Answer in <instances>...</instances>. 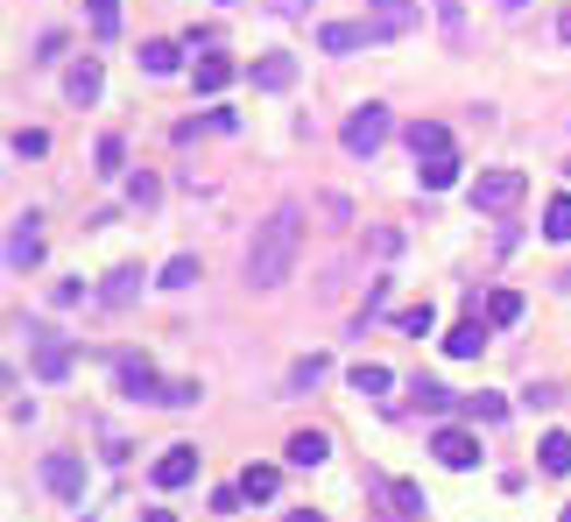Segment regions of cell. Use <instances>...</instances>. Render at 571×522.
<instances>
[{"label":"cell","instance_id":"obj_1","mask_svg":"<svg viewBox=\"0 0 571 522\" xmlns=\"http://www.w3.org/2000/svg\"><path fill=\"white\" fill-rule=\"evenodd\" d=\"M304 247V205H276L247 241V290H282Z\"/></svg>","mask_w":571,"mask_h":522},{"label":"cell","instance_id":"obj_2","mask_svg":"<svg viewBox=\"0 0 571 522\" xmlns=\"http://www.w3.org/2000/svg\"><path fill=\"white\" fill-rule=\"evenodd\" d=\"M28 332V353H36V381H64L71 361H78V347H71L57 325H22Z\"/></svg>","mask_w":571,"mask_h":522},{"label":"cell","instance_id":"obj_3","mask_svg":"<svg viewBox=\"0 0 571 522\" xmlns=\"http://www.w3.org/2000/svg\"><path fill=\"white\" fill-rule=\"evenodd\" d=\"M522 191H530L522 170H479L473 177V213H508V205H522Z\"/></svg>","mask_w":571,"mask_h":522},{"label":"cell","instance_id":"obj_4","mask_svg":"<svg viewBox=\"0 0 571 522\" xmlns=\"http://www.w3.org/2000/svg\"><path fill=\"white\" fill-rule=\"evenodd\" d=\"M388 128H396V121H388V107H374V99H367V107H353V113H345V134H339L345 156H374V148L388 142Z\"/></svg>","mask_w":571,"mask_h":522},{"label":"cell","instance_id":"obj_5","mask_svg":"<svg viewBox=\"0 0 571 522\" xmlns=\"http://www.w3.org/2000/svg\"><path fill=\"white\" fill-rule=\"evenodd\" d=\"M113 381H120V396H134V402H162V389H170V381L156 375V361H148V353H120V361H113Z\"/></svg>","mask_w":571,"mask_h":522},{"label":"cell","instance_id":"obj_6","mask_svg":"<svg viewBox=\"0 0 571 522\" xmlns=\"http://www.w3.org/2000/svg\"><path fill=\"white\" fill-rule=\"evenodd\" d=\"M430 452H438V466H452V473L479 466V438L465 424H438V430H430Z\"/></svg>","mask_w":571,"mask_h":522},{"label":"cell","instance_id":"obj_7","mask_svg":"<svg viewBox=\"0 0 571 522\" xmlns=\"http://www.w3.org/2000/svg\"><path fill=\"white\" fill-rule=\"evenodd\" d=\"M42 487H50L57 501H71V509H85V466H78V452H50V459H42Z\"/></svg>","mask_w":571,"mask_h":522},{"label":"cell","instance_id":"obj_8","mask_svg":"<svg viewBox=\"0 0 571 522\" xmlns=\"http://www.w3.org/2000/svg\"><path fill=\"white\" fill-rule=\"evenodd\" d=\"M388 28L381 22H325L318 28V50L325 57H345V50H367V43H381Z\"/></svg>","mask_w":571,"mask_h":522},{"label":"cell","instance_id":"obj_9","mask_svg":"<svg viewBox=\"0 0 571 522\" xmlns=\"http://www.w3.org/2000/svg\"><path fill=\"white\" fill-rule=\"evenodd\" d=\"M36 262H42V219L22 213V219L8 227V268H14V276H28Z\"/></svg>","mask_w":571,"mask_h":522},{"label":"cell","instance_id":"obj_10","mask_svg":"<svg viewBox=\"0 0 571 522\" xmlns=\"http://www.w3.org/2000/svg\"><path fill=\"white\" fill-rule=\"evenodd\" d=\"M99 93H107V71H99V57H78V64L64 71V99H71V107H93Z\"/></svg>","mask_w":571,"mask_h":522},{"label":"cell","instance_id":"obj_11","mask_svg":"<svg viewBox=\"0 0 571 522\" xmlns=\"http://www.w3.org/2000/svg\"><path fill=\"white\" fill-rule=\"evenodd\" d=\"M191 481H198V445H170L156 459V487L170 495V487H191Z\"/></svg>","mask_w":571,"mask_h":522},{"label":"cell","instance_id":"obj_12","mask_svg":"<svg viewBox=\"0 0 571 522\" xmlns=\"http://www.w3.org/2000/svg\"><path fill=\"white\" fill-rule=\"evenodd\" d=\"M416 184H424V191H452V184H459V148H438V156H416Z\"/></svg>","mask_w":571,"mask_h":522},{"label":"cell","instance_id":"obj_13","mask_svg":"<svg viewBox=\"0 0 571 522\" xmlns=\"http://www.w3.org/2000/svg\"><path fill=\"white\" fill-rule=\"evenodd\" d=\"M487 332H494L487 318H459L452 332H445V353H452V361H473V353L487 347Z\"/></svg>","mask_w":571,"mask_h":522},{"label":"cell","instance_id":"obj_14","mask_svg":"<svg viewBox=\"0 0 571 522\" xmlns=\"http://www.w3.org/2000/svg\"><path fill=\"white\" fill-rule=\"evenodd\" d=\"M296 85V57H262V64H254V93H290Z\"/></svg>","mask_w":571,"mask_h":522},{"label":"cell","instance_id":"obj_15","mask_svg":"<svg viewBox=\"0 0 571 522\" xmlns=\"http://www.w3.org/2000/svg\"><path fill=\"white\" fill-rule=\"evenodd\" d=\"M233 487H240V501H276L282 495V466H247Z\"/></svg>","mask_w":571,"mask_h":522},{"label":"cell","instance_id":"obj_16","mask_svg":"<svg viewBox=\"0 0 571 522\" xmlns=\"http://www.w3.org/2000/svg\"><path fill=\"white\" fill-rule=\"evenodd\" d=\"M282 452H290V466H325V459H332V438H325V430H296Z\"/></svg>","mask_w":571,"mask_h":522},{"label":"cell","instance_id":"obj_17","mask_svg":"<svg viewBox=\"0 0 571 522\" xmlns=\"http://www.w3.org/2000/svg\"><path fill=\"white\" fill-rule=\"evenodd\" d=\"M227 85H233V64H227V57H205V64H191V93L212 99V93H227Z\"/></svg>","mask_w":571,"mask_h":522},{"label":"cell","instance_id":"obj_18","mask_svg":"<svg viewBox=\"0 0 571 522\" xmlns=\"http://www.w3.org/2000/svg\"><path fill=\"white\" fill-rule=\"evenodd\" d=\"M177 64H184V50H177V43H162V36L142 43V71H148V78H170Z\"/></svg>","mask_w":571,"mask_h":522},{"label":"cell","instance_id":"obj_19","mask_svg":"<svg viewBox=\"0 0 571 522\" xmlns=\"http://www.w3.org/2000/svg\"><path fill=\"white\" fill-rule=\"evenodd\" d=\"M134 290H142V268L127 262V268H113V276H107V290H99V304H113V311H120V304H134Z\"/></svg>","mask_w":571,"mask_h":522},{"label":"cell","instance_id":"obj_20","mask_svg":"<svg viewBox=\"0 0 571 522\" xmlns=\"http://www.w3.org/2000/svg\"><path fill=\"white\" fill-rule=\"evenodd\" d=\"M536 452H544V459H536V466H544L550 481H558V473H571V430H550V438L536 445Z\"/></svg>","mask_w":571,"mask_h":522},{"label":"cell","instance_id":"obj_21","mask_svg":"<svg viewBox=\"0 0 571 522\" xmlns=\"http://www.w3.org/2000/svg\"><path fill=\"white\" fill-rule=\"evenodd\" d=\"M410 148L416 156H438V148H452V128L445 121H410Z\"/></svg>","mask_w":571,"mask_h":522},{"label":"cell","instance_id":"obj_22","mask_svg":"<svg viewBox=\"0 0 571 522\" xmlns=\"http://www.w3.org/2000/svg\"><path fill=\"white\" fill-rule=\"evenodd\" d=\"M544 241H558V247L571 241V191H558V198L544 205Z\"/></svg>","mask_w":571,"mask_h":522},{"label":"cell","instance_id":"obj_23","mask_svg":"<svg viewBox=\"0 0 571 522\" xmlns=\"http://www.w3.org/2000/svg\"><path fill=\"white\" fill-rule=\"evenodd\" d=\"M388 389H396V375H388L381 361H360L353 367V396H388Z\"/></svg>","mask_w":571,"mask_h":522},{"label":"cell","instance_id":"obj_24","mask_svg":"<svg viewBox=\"0 0 571 522\" xmlns=\"http://www.w3.org/2000/svg\"><path fill=\"white\" fill-rule=\"evenodd\" d=\"M374 22H381L388 36H402V28L416 22V0H374Z\"/></svg>","mask_w":571,"mask_h":522},{"label":"cell","instance_id":"obj_25","mask_svg":"<svg viewBox=\"0 0 571 522\" xmlns=\"http://www.w3.org/2000/svg\"><path fill=\"white\" fill-rule=\"evenodd\" d=\"M156 282H162V290H191V282H198V255H170Z\"/></svg>","mask_w":571,"mask_h":522},{"label":"cell","instance_id":"obj_26","mask_svg":"<svg viewBox=\"0 0 571 522\" xmlns=\"http://www.w3.org/2000/svg\"><path fill=\"white\" fill-rule=\"evenodd\" d=\"M515 318H522V296H515V290H494V296H487V325L501 332V325H515Z\"/></svg>","mask_w":571,"mask_h":522},{"label":"cell","instance_id":"obj_27","mask_svg":"<svg viewBox=\"0 0 571 522\" xmlns=\"http://www.w3.org/2000/svg\"><path fill=\"white\" fill-rule=\"evenodd\" d=\"M93 162H99V177H120V162H127V142H120V134H99Z\"/></svg>","mask_w":571,"mask_h":522},{"label":"cell","instance_id":"obj_28","mask_svg":"<svg viewBox=\"0 0 571 522\" xmlns=\"http://www.w3.org/2000/svg\"><path fill=\"white\" fill-rule=\"evenodd\" d=\"M325 367H332L325 353H304V361L290 367V389H318V381H325Z\"/></svg>","mask_w":571,"mask_h":522},{"label":"cell","instance_id":"obj_29","mask_svg":"<svg viewBox=\"0 0 571 522\" xmlns=\"http://www.w3.org/2000/svg\"><path fill=\"white\" fill-rule=\"evenodd\" d=\"M465 416H473V424H501V416H508V402L479 389V396H465Z\"/></svg>","mask_w":571,"mask_h":522},{"label":"cell","instance_id":"obj_30","mask_svg":"<svg viewBox=\"0 0 571 522\" xmlns=\"http://www.w3.org/2000/svg\"><path fill=\"white\" fill-rule=\"evenodd\" d=\"M410 396L424 402V410H452V389H438L430 375H416V381H410Z\"/></svg>","mask_w":571,"mask_h":522},{"label":"cell","instance_id":"obj_31","mask_svg":"<svg viewBox=\"0 0 571 522\" xmlns=\"http://www.w3.org/2000/svg\"><path fill=\"white\" fill-rule=\"evenodd\" d=\"M205 389L198 381H170V389H162V410H191V402H198Z\"/></svg>","mask_w":571,"mask_h":522},{"label":"cell","instance_id":"obj_32","mask_svg":"<svg viewBox=\"0 0 571 522\" xmlns=\"http://www.w3.org/2000/svg\"><path fill=\"white\" fill-rule=\"evenodd\" d=\"M120 28V0H93V36H113Z\"/></svg>","mask_w":571,"mask_h":522},{"label":"cell","instance_id":"obj_33","mask_svg":"<svg viewBox=\"0 0 571 522\" xmlns=\"http://www.w3.org/2000/svg\"><path fill=\"white\" fill-rule=\"evenodd\" d=\"M42 148H50V134H36V128H22V134H14V156H22V162H36Z\"/></svg>","mask_w":571,"mask_h":522},{"label":"cell","instance_id":"obj_34","mask_svg":"<svg viewBox=\"0 0 571 522\" xmlns=\"http://www.w3.org/2000/svg\"><path fill=\"white\" fill-rule=\"evenodd\" d=\"M396 325H402V332H430V325H438V311H430V304H410Z\"/></svg>","mask_w":571,"mask_h":522},{"label":"cell","instance_id":"obj_35","mask_svg":"<svg viewBox=\"0 0 571 522\" xmlns=\"http://www.w3.org/2000/svg\"><path fill=\"white\" fill-rule=\"evenodd\" d=\"M127 198H134V205H156V198H162V184H156V177L142 170V177H134V184H127Z\"/></svg>","mask_w":571,"mask_h":522},{"label":"cell","instance_id":"obj_36","mask_svg":"<svg viewBox=\"0 0 571 522\" xmlns=\"http://www.w3.org/2000/svg\"><path fill=\"white\" fill-rule=\"evenodd\" d=\"M142 522H177V515L170 509H142Z\"/></svg>","mask_w":571,"mask_h":522},{"label":"cell","instance_id":"obj_37","mask_svg":"<svg viewBox=\"0 0 571 522\" xmlns=\"http://www.w3.org/2000/svg\"><path fill=\"white\" fill-rule=\"evenodd\" d=\"M558 43H571V8H564V14H558Z\"/></svg>","mask_w":571,"mask_h":522},{"label":"cell","instance_id":"obj_38","mask_svg":"<svg viewBox=\"0 0 571 522\" xmlns=\"http://www.w3.org/2000/svg\"><path fill=\"white\" fill-rule=\"evenodd\" d=\"M290 522H325V515H311V509H290Z\"/></svg>","mask_w":571,"mask_h":522},{"label":"cell","instance_id":"obj_39","mask_svg":"<svg viewBox=\"0 0 571 522\" xmlns=\"http://www.w3.org/2000/svg\"><path fill=\"white\" fill-rule=\"evenodd\" d=\"M501 8H530V0H501Z\"/></svg>","mask_w":571,"mask_h":522},{"label":"cell","instance_id":"obj_40","mask_svg":"<svg viewBox=\"0 0 571 522\" xmlns=\"http://www.w3.org/2000/svg\"><path fill=\"white\" fill-rule=\"evenodd\" d=\"M276 8H296V0H276Z\"/></svg>","mask_w":571,"mask_h":522},{"label":"cell","instance_id":"obj_41","mask_svg":"<svg viewBox=\"0 0 571 522\" xmlns=\"http://www.w3.org/2000/svg\"><path fill=\"white\" fill-rule=\"evenodd\" d=\"M564 177H571V162H564Z\"/></svg>","mask_w":571,"mask_h":522},{"label":"cell","instance_id":"obj_42","mask_svg":"<svg viewBox=\"0 0 571 522\" xmlns=\"http://www.w3.org/2000/svg\"><path fill=\"white\" fill-rule=\"evenodd\" d=\"M564 522H571V509H564Z\"/></svg>","mask_w":571,"mask_h":522}]
</instances>
